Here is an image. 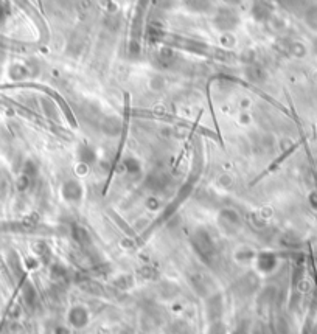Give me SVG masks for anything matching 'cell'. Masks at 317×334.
<instances>
[{"label":"cell","mask_w":317,"mask_h":334,"mask_svg":"<svg viewBox=\"0 0 317 334\" xmlns=\"http://www.w3.org/2000/svg\"><path fill=\"white\" fill-rule=\"evenodd\" d=\"M209 0H187V3L191 6V8H194V9H204V8H207V3Z\"/></svg>","instance_id":"2"},{"label":"cell","mask_w":317,"mask_h":334,"mask_svg":"<svg viewBox=\"0 0 317 334\" xmlns=\"http://www.w3.org/2000/svg\"><path fill=\"white\" fill-rule=\"evenodd\" d=\"M236 22H238V19L232 13H228V11H223L216 19V24L220 25V28H226V30L233 28L236 25Z\"/></svg>","instance_id":"1"}]
</instances>
